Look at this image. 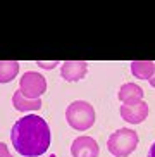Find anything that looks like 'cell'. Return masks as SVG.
I'll return each mask as SVG.
<instances>
[{"label": "cell", "mask_w": 155, "mask_h": 157, "mask_svg": "<svg viewBox=\"0 0 155 157\" xmlns=\"http://www.w3.org/2000/svg\"><path fill=\"white\" fill-rule=\"evenodd\" d=\"M10 142L17 154L24 157H38L50 147V128L40 116H24L12 126Z\"/></svg>", "instance_id": "obj_1"}, {"label": "cell", "mask_w": 155, "mask_h": 157, "mask_svg": "<svg viewBox=\"0 0 155 157\" xmlns=\"http://www.w3.org/2000/svg\"><path fill=\"white\" fill-rule=\"evenodd\" d=\"M66 119L74 129L85 131V129L91 128L95 123V109L85 100H76L67 107Z\"/></svg>", "instance_id": "obj_2"}, {"label": "cell", "mask_w": 155, "mask_h": 157, "mask_svg": "<svg viewBox=\"0 0 155 157\" xmlns=\"http://www.w3.org/2000/svg\"><path fill=\"white\" fill-rule=\"evenodd\" d=\"M138 145V135L136 131L128 128H121L117 131L110 135L109 142H107V148L109 152L115 157H128L133 154V150Z\"/></svg>", "instance_id": "obj_3"}, {"label": "cell", "mask_w": 155, "mask_h": 157, "mask_svg": "<svg viewBox=\"0 0 155 157\" xmlns=\"http://www.w3.org/2000/svg\"><path fill=\"white\" fill-rule=\"evenodd\" d=\"M47 90V79L40 73L28 71L21 76L19 81V92L28 98H40Z\"/></svg>", "instance_id": "obj_4"}, {"label": "cell", "mask_w": 155, "mask_h": 157, "mask_svg": "<svg viewBox=\"0 0 155 157\" xmlns=\"http://www.w3.org/2000/svg\"><path fill=\"white\" fill-rule=\"evenodd\" d=\"M73 157H98V143L91 136H78L71 145Z\"/></svg>", "instance_id": "obj_5"}, {"label": "cell", "mask_w": 155, "mask_h": 157, "mask_svg": "<svg viewBox=\"0 0 155 157\" xmlns=\"http://www.w3.org/2000/svg\"><path fill=\"white\" fill-rule=\"evenodd\" d=\"M148 116V105L146 102H138V104H124L121 107V117L131 124H138L146 119Z\"/></svg>", "instance_id": "obj_6"}, {"label": "cell", "mask_w": 155, "mask_h": 157, "mask_svg": "<svg viewBox=\"0 0 155 157\" xmlns=\"http://www.w3.org/2000/svg\"><path fill=\"white\" fill-rule=\"evenodd\" d=\"M88 71V64L85 60H67L60 67V74L66 81H78Z\"/></svg>", "instance_id": "obj_7"}, {"label": "cell", "mask_w": 155, "mask_h": 157, "mask_svg": "<svg viewBox=\"0 0 155 157\" xmlns=\"http://www.w3.org/2000/svg\"><path fill=\"white\" fill-rule=\"evenodd\" d=\"M119 98L124 104H138L143 100V90L136 83H126L119 90Z\"/></svg>", "instance_id": "obj_8"}, {"label": "cell", "mask_w": 155, "mask_h": 157, "mask_svg": "<svg viewBox=\"0 0 155 157\" xmlns=\"http://www.w3.org/2000/svg\"><path fill=\"white\" fill-rule=\"evenodd\" d=\"M12 104L14 107L21 112H28V111H38L41 107V100L40 98H28L24 97L21 92H16L12 97Z\"/></svg>", "instance_id": "obj_9"}, {"label": "cell", "mask_w": 155, "mask_h": 157, "mask_svg": "<svg viewBox=\"0 0 155 157\" xmlns=\"http://www.w3.org/2000/svg\"><path fill=\"white\" fill-rule=\"evenodd\" d=\"M131 73L138 79H150L155 73V62H152V60H133Z\"/></svg>", "instance_id": "obj_10"}, {"label": "cell", "mask_w": 155, "mask_h": 157, "mask_svg": "<svg viewBox=\"0 0 155 157\" xmlns=\"http://www.w3.org/2000/svg\"><path fill=\"white\" fill-rule=\"evenodd\" d=\"M17 60H0V83H9L17 76Z\"/></svg>", "instance_id": "obj_11"}, {"label": "cell", "mask_w": 155, "mask_h": 157, "mask_svg": "<svg viewBox=\"0 0 155 157\" xmlns=\"http://www.w3.org/2000/svg\"><path fill=\"white\" fill-rule=\"evenodd\" d=\"M0 157H12V154L9 152L7 145H5V143H2V142H0Z\"/></svg>", "instance_id": "obj_12"}, {"label": "cell", "mask_w": 155, "mask_h": 157, "mask_svg": "<svg viewBox=\"0 0 155 157\" xmlns=\"http://www.w3.org/2000/svg\"><path fill=\"white\" fill-rule=\"evenodd\" d=\"M38 66H40V67H47V69H52V67H54V66H57V62H38Z\"/></svg>", "instance_id": "obj_13"}, {"label": "cell", "mask_w": 155, "mask_h": 157, "mask_svg": "<svg viewBox=\"0 0 155 157\" xmlns=\"http://www.w3.org/2000/svg\"><path fill=\"white\" fill-rule=\"evenodd\" d=\"M148 157H155V142L152 143V147H150V152H148Z\"/></svg>", "instance_id": "obj_14"}, {"label": "cell", "mask_w": 155, "mask_h": 157, "mask_svg": "<svg viewBox=\"0 0 155 157\" xmlns=\"http://www.w3.org/2000/svg\"><path fill=\"white\" fill-rule=\"evenodd\" d=\"M148 81H150V85H152V86L155 88V73H153V76H152V78L148 79Z\"/></svg>", "instance_id": "obj_15"}]
</instances>
